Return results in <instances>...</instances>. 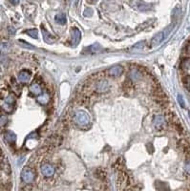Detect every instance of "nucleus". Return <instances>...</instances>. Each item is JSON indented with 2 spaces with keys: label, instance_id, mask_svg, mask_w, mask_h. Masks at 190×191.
Returning a JSON list of instances; mask_svg holds the SVG:
<instances>
[{
  "label": "nucleus",
  "instance_id": "nucleus-8",
  "mask_svg": "<svg viewBox=\"0 0 190 191\" xmlns=\"http://www.w3.org/2000/svg\"><path fill=\"white\" fill-rule=\"evenodd\" d=\"M164 39V32H158V34H157L156 35H154V37L151 39V42H150L151 47H156V46L160 45Z\"/></svg>",
  "mask_w": 190,
  "mask_h": 191
},
{
  "label": "nucleus",
  "instance_id": "nucleus-15",
  "mask_svg": "<svg viewBox=\"0 0 190 191\" xmlns=\"http://www.w3.org/2000/svg\"><path fill=\"white\" fill-rule=\"evenodd\" d=\"M56 21L60 25H64L66 24L67 22V18H66V15H65L64 14H57L56 16Z\"/></svg>",
  "mask_w": 190,
  "mask_h": 191
},
{
  "label": "nucleus",
  "instance_id": "nucleus-11",
  "mask_svg": "<svg viewBox=\"0 0 190 191\" xmlns=\"http://www.w3.org/2000/svg\"><path fill=\"white\" fill-rule=\"evenodd\" d=\"M30 92L32 93V95H35V96H39L40 94H42V90H41V87L38 83H32L31 86H30V88H29Z\"/></svg>",
  "mask_w": 190,
  "mask_h": 191
},
{
  "label": "nucleus",
  "instance_id": "nucleus-25",
  "mask_svg": "<svg viewBox=\"0 0 190 191\" xmlns=\"http://www.w3.org/2000/svg\"><path fill=\"white\" fill-rule=\"evenodd\" d=\"M10 2L12 3L13 5H17L18 2H19V0H10Z\"/></svg>",
  "mask_w": 190,
  "mask_h": 191
},
{
  "label": "nucleus",
  "instance_id": "nucleus-7",
  "mask_svg": "<svg viewBox=\"0 0 190 191\" xmlns=\"http://www.w3.org/2000/svg\"><path fill=\"white\" fill-rule=\"evenodd\" d=\"M32 78V74L31 72L27 70H23L18 74V80L21 83H28L30 79Z\"/></svg>",
  "mask_w": 190,
  "mask_h": 191
},
{
  "label": "nucleus",
  "instance_id": "nucleus-12",
  "mask_svg": "<svg viewBox=\"0 0 190 191\" xmlns=\"http://www.w3.org/2000/svg\"><path fill=\"white\" fill-rule=\"evenodd\" d=\"M4 139L9 143H14L16 140V135L14 132H12V131H7L4 134Z\"/></svg>",
  "mask_w": 190,
  "mask_h": 191
},
{
  "label": "nucleus",
  "instance_id": "nucleus-10",
  "mask_svg": "<svg viewBox=\"0 0 190 191\" xmlns=\"http://www.w3.org/2000/svg\"><path fill=\"white\" fill-rule=\"evenodd\" d=\"M72 38H73V45L77 46L81 39V32L78 28L72 29Z\"/></svg>",
  "mask_w": 190,
  "mask_h": 191
},
{
  "label": "nucleus",
  "instance_id": "nucleus-6",
  "mask_svg": "<svg viewBox=\"0 0 190 191\" xmlns=\"http://www.w3.org/2000/svg\"><path fill=\"white\" fill-rule=\"evenodd\" d=\"M14 101H15V99L13 95H9L6 99H5L4 100V103H3V108L4 110H6L8 112H11L13 109V106L14 104Z\"/></svg>",
  "mask_w": 190,
  "mask_h": 191
},
{
  "label": "nucleus",
  "instance_id": "nucleus-24",
  "mask_svg": "<svg viewBox=\"0 0 190 191\" xmlns=\"http://www.w3.org/2000/svg\"><path fill=\"white\" fill-rule=\"evenodd\" d=\"M185 170L190 174V161L186 162V165H185Z\"/></svg>",
  "mask_w": 190,
  "mask_h": 191
},
{
  "label": "nucleus",
  "instance_id": "nucleus-19",
  "mask_svg": "<svg viewBox=\"0 0 190 191\" xmlns=\"http://www.w3.org/2000/svg\"><path fill=\"white\" fill-rule=\"evenodd\" d=\"M145 46V41H140V42H138L137 44H135L133 46V50H142V49H143Z\"/></svg>",
  "mask_w": 190,
  "mask_h": 191
},
{
  "label": "nucleus",
  "instance_id": "nucleus-26",
  "mask_svg": "<svg viewBox=\"0 0 190 191\" xmlns=\"http://www.w3.org/2000/svg\"><path fill=\"white\" fill-rule=\"evenodd\" d=\"M88 1H89L90 3H95L96 1H97V0H88Z\"/></svg>",
  "mask_w": 190,
  "mask_h": 191
},
{
  "label": "nucleus",
  "instance_id": "nucleus-13",
  "mask_svg": "<svg viewBox=\"0 0 190 191\" xmlns=\"http://www.w3.org/2000/svg\"><path fill=\"white\" fill-rule=\"evenodd\" d=\"M49 100H50V96H49L47 93H42V94H40L37 97V101H38L40 104L45 105L49 102Z\"/></svg>",
  "mask_w": 190,
  "mask_h": 191
},
{
  "label": "nucleus",
  "instance_id": "nucleus-22",
  "mask_svg": "<svg viewBox=\"0 0 190 191\" xmlns=\"http://www.w3.org/2000/svg\"><path fill=\"white\" fill-rule=\"evenodd\" d=\"M183 83H184V85H185L186 88L190 91V75L186 76V78L183 79Z\"/></svg>",
  "mask_w": 190,
  "mask_h": 191
},
{
  "label": "nucleus",
  "instance_id": "nucleus-5",
  "mask_svg": "<svg viewBox=\"0 0 190 191\" xmlns=\"http://www.w3.org/2000/svg\"><path fill=\"white\" fill-rule=\"evenodd\" d=\"M153 125L157 130H161L165 125V119L161 115H157L153 119Z\"/></svg>",
  "mask_w": 190,
  "mask_h": 191
},
{
  "label": "nucleus",
  "instance_id": "nucleus-4",
  "mask_svg": "<svg viewBox=\"0 0 190 191\" xmlns=\"http://www.w3.org/2000/svg\"><path fill=\"white\" fill-rule=\"evenodd\" d=\"M109 90V82L106 79H100L96 84V91L97 93H105Z\"/></svg>",
  "mask_w": 190,
  "mask_h": 191
},
{
  "label": "nucleus",
  "instance_id": "nucleus-18",
  "mask_svg": "<svg viewBox=\"0 0 190 191\" xmlns=\"http://www.w3.org/2000/svg\"><path fill=\"white\" fill-rule=\"evenodd\" d=\"M88 50H90L91 54H95V53H97L100 51V47L99 46V44H94V45L88 47Z\"/></svg>",
  "mask_w": 190,
  "mask_h": 191
},
{
  "label": "nucleus",
  "instance_id": "nucleus-16",
  "mask_svg": "<svg viewBox=\"0 0 190 191\" xmlns=\"http://www.w3.org/2000/svg\"><path fill=\"white\" fill-rule=\"evenodd\" d=\"M130 78L135 81H138L142 79V74H140L137 70H132L131 73H130Z\"/></svg>",
  "mask_w": 190,
  "mask_h": 191
},
{
  "label": "nucleus",
  "instance_id": "nucleus-21",
  "mask_svg": "<svg viewBox=\"0 0 190 191\" xmlns=\"http://www.w3.org/2000/svg\"><path fill=\"white\" fill-rule=\"evenodd\" d=\"M178 101H179V104L181 105V107H182V108L185 107V102H184V100H183L182 96L178 95Z\"/></svg>",
  "mask_w": 190,
  "mask_h": 191
},
{
  "label": "nucleus",
  "instance_id": "nucleus-17",
  "mask_svg": "<svg viewBox=\"0 0 190 191\" xmlns=\"http://www.w3.org/2000/svg\"><path fill=\"white\" fill-rule=\"evenodd\" d=\"M26 32H27V34H28L31 37H32V38H38V31H37L36 29H31V30H28Z\"/></svg>",
  "mask_w": 190,
  "mask_h": 191
},
{
  "label": "nucleus",
  "instance_id": "nucleus-9",
  "mask_svg": "<svg viewBox=\"0 0 190 191\" xmlns=\"http://www.w3.org/2000/svg\"><path fill=\"white\" fill-rule=\"evenodd\" d=\"M109 75L114 76V78H118V76H121L123 73V68L121 65H115L112 68L109 69Z\"/></svg>",
  "mask_w": 190,
  "mask_h": 191
},
{
  "label": "nucleus",
  "instance_id": "nucleus-2",
  "mask_svg": "<svg viewBox=\"0 0 190 191\" xmlns=\"http://www.w3.org/2000/svg\"><path fill=\"white\" fill-rule=\"evenodd\" d=\"M75 122L80 126H85L90 123V117L86 112L78 111L75 114Z\"/></svg>",
  "mask_w": 190,
  "mask_h": 191
},
{
  "label": "nucleus",
  "instance_id": "nucleus-23",
  "mask_svg": "<svg viewBox=\"0 0 190 191\" xmlns=\"http://www.w3.org/2000/svg\"><path fill=\"white\" fill-rule=\"evenodd\" d=\"M182 66L184 69L186 70H190V59H186V60H184L182 63Z\"/></svg>",
  "mask_w": 190,
  "mask_h": 191
},
{
  "label": "nucleus",
  "instance_id": "nucleus-3",
  "mask_svg": "<svg viewBox=\"0 0 190 191\" xmlns=\"http://www.w3.org/2000/svg\"><path fill=\"white\" fill-rule=\"evenodd\" d=\"M41 173L44 177L51 178L54 176V174H55V168H54V166L51 165L50 163H44V165L41 166Z\"/></svg>",
  "mask_w": 190,
  "mask_h": 191
},
{
  "label": "nucleus",
  "instance_id": "nucleus-20",
  "mask_svg": "<svg viewBox=\"0 0 190 191\" xmlns=\"http://www.w3.org/2000/svg\"><path fill=\"white\" fill-rule=\"evenodd\" d=\"M9 48H10V46H9L8 43H6V42H3V43H1V44H0V50H1L2 52H4V53L8 52L9 51Z\"/></svg>",
  "mask_w": 190,
  "mask_h": 191
},
{
  "label": "nucleus",
  "instance_id": "nucleus-14",
  "mask_svg": "<svg viewBox=\"0 0 190 191\" xmlns=\"http://www.w3.org/2000/svg\"><path fill=\"white\" fill-rule=\"evenodd\" d=\"M42 35H43V39L45 40V42H47V43H49V44H51V43H53L54 42V37L49 34V32L43 28L42 27Z\"/></svg>",
  "mask_w": 190,
  "mask_h": 191
},
{
  "label": "nucleus",
  "instance_id": "nucleus-1",
  "mask_svg": "<svg viewBox=\"0 0 190 191\" xmlns=\"http://www.w3.org/2000/svg\"><path fill=\"white\" fill-rule=\"evenodd\" d=\"M35 174L32 168L25 167L22 170V173H21V179H22V181L25 183H32L35 181Z\"/></svg>",
  "mask_w": 190,
  "mask_h": 191
},
{
  "label": "nucleus",
  "instance_id": "nucleus-27",
  "mask_svg": "<svg viewBox=\"0 0 190 191\" xmlns=\"http://www.w3.org/2000/svg\"><path fill=\"white\" fill-rule=\"evenodd\" d=\"M187 51H188V53L190 54V44H189V46H188V48H187Z\"/></svg>",
  "mask_w": 190,
  "mask_h": 191
}]
</instances>
